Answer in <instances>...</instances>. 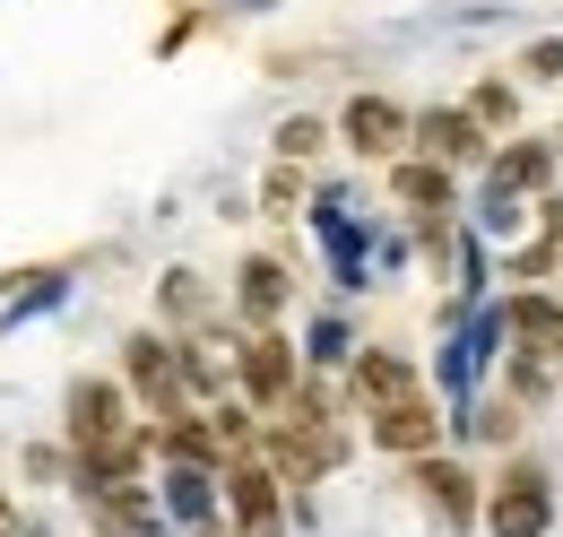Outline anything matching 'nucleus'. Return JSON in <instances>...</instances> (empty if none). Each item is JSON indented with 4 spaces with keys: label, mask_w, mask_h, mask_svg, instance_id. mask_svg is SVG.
Instances as JSON below:
<instances>
[{
    "label": "nucleus",
    "mask_w": 563,
    "mask_h": 537,
    "mask_svg": "<svg viewBox=\"0 0 563 537\" xmlns=\"http://www.w3.org/2000/svg\"><path fill=\"white\" fill-rule=\"evenodd\" d=\"M486 529L494 537H547L555 529V494L538 469H503L494 476V503H486Z\"/></svg>",
    "instance_id": "1"
},
{
    "label": "nucleus",
    "mask_w": 563,
    "mask_h": 537,
    "mask_svg": "<svg viewBox=\"0 0 563 537\" xmlns=\"http://www.w3.org/2000/svg\"><path fill=\"white\" fill-rule=\"evenodd\" d=\"M417 494H424V512H433L442 529H468V520H477V476L460 469V460H433V451H424L417 460Z\"/></svg>",
    "instance_id": "2"
},
{
    "label": "nucleus",
    "mask_w": 563,
    "mask_h": 537,
    "mask_svg": "<svg viewBox=\"0 0 563 537\" xmlns=\"http://www.w3.org/2000/svg\"><path fill=\"white\" fill-rule=\"evenodd\" d=\"M373 442H382V451H408V460H424V451L442 442V416H433L424 399H390L382 416H373Z\"/></svg>",
    "instance_id": "3"
},
{
    "label": "nucleus",
    "mask_w": 563,
    "mask_h": 537,
    "mask_svg": "<svg viewBox=\"0 0 563 537\" xmlns=\"http://www.w3.org/2000/svg\"><path fill=\"white\" fill-rule=\"evenodd\" d=\"M87 503H96V537H165V520L140 485H96Z\"/></svg>",
    "instance_id": "4"
},
{
    "label": "nucleus",
    "mask_w": 563,
    "mask_h": 537,
    "mask_svg": "<svg viewBox=\"0 0 563 537\" xmlns=\"http://www.w3.org/2000/svg\"><path fill=\"white\" fill-rule=\"evenodd\" d=\"M408 131H417V122H408L399 105H382V96H355L347 105V147H364V156H390Z\"/></svg>",
    "instance_id": "5"
},
{
    "label": "nucleus",
    "mask_w": 563,
    "mask_h": 537,
    "mask_svg": "<svg viewBox=\"0 0 563 537\" xmlns=\"http://www.w3.org/2000/svg\"><path fill=\"white\" fill-rule=\"evenodd\" d=\"M225 503H234V520L252 537H278V476L269 469H234L225 476Z\"/></svg>",
    "instance_id": "6"
},
{
    "label": "nucleus",
    "mask_w": 563,
    "mask_h": 537,
    "mask_svg": "<svg viewBox=\"0 0 563 537\" xmlns=\"http://www.w3.org/2000/svg\"><path fill=\"white\" fill-rule=\"evenodd\" d=\"M417 139H424V156H442V165H451V156L468 165V156L486 147V139H477V113H468V105H442V113H417Z\"/></svg>",
    "instance_id": "7"
},
{
    "label": "nucleus",
    "mask_w": 563,
    "mask_h": 537,
    "mask_svg": "<svg viewBox=\"0 0 563 537\" xmlns=\"http://www.w3.org/2000/svg\"><path fill=\"white\" fill-rule=\"evenodd\" d=\"M131 382L147 391L156 416H174V382H183V364L165 355V338H131Z\"/></svg>",
    "instance_id": "8"
},
{
    "label": "nucleus",
    "mask_w": 563,
    "mask_h": 537,
    "mask_svg": "<svg viewBox=\"0 0 563 537\" xmlns=\"http://www.w3.org/2000/svg\"><path fill=\"white\" fill-rule=\"evenodd\" d=\"M165 512H174L183 529H209L217 520V494H209V469H200V460H183V469L165 476Z\"/></svg>",
    "instance_id": "9"
},
{
    "label": "nucleus",
    "mask_w": 563,
    "mask_h": 537,
    "mask_svg": "<svg viewBox=\"0 0 563 537\" xmlns=\"http://www.w3.org/2000/svg\"><path fill=\"white\" fill-rule=\"evenodd\" d=\"M243 382H252L261 399H278L286 382H295V355H286V338H252V347H243Z\"/></svg>",
    "instance_id": "10"
},
{
    "label": "nucleus",
    "mask_w": 563,
    "mask_h": 537,
    "mask_svg": "<svg viewBox=\"0 0 563 537\" xmlns=\"http://www.w3.org/2000/svg\"><path fill=\"white\" fill-rule=\"evenodd\" d=\"M511 330L547 355V347H563V304H547V295H520V304H511Z\"/></svg>",
    "instance_id": "11"
},
{
    "label": "nucleus",
    "mask_w": 563,
    "mask_h": 537,
    "mask_svg": "<svg viewBox=\"0 0 563 537\" xmlns=\"http://www.w3.org/2000/svg\"><path fill=\"white\" fill-rule=\"evenodd\" d=\"M278 304H286V268L278 261H252V268H243V313H252V321H269Z\"/></svg>",
    "instance_id": "12"
},
{
    "label": "nucleus",
    "mask_w": 563,
    "mask_h": 537,
    "mask_svg": "<svg viewBox=\"0 0 563 537\" xmlns=\"http://www.w3.org/2000/svg\"><path fill=\"white\" fill-rule=\"evenodd\" d=\"M355 391H364V399H408V364H399V355H364V364H355Z\"/></svg>",
    "instance_id": "13"
},
{
    "label": "nucleus",
    "mask_w": 563,
    "mask_h": 537,
    "mask_svg": "<svg viewBox=\"0 0 563 537\" xmlns=\"http://www.w3.org/2000/svg\"><path fill=\"white\" fill-rule=\"evenodd\" d=\"M399 191H408L417 208H442L451 200V174H442V165H399Z\"/></svg>",
    "instance_id": "14"
},
{
    "label": "nucleus",
    "mask_w": 563,
    "mask_h": 537,
    "mask_svg": "<svg viewBox=\"0 0 563 537\" xmlns=\"http://www.w3.org/2000/svg\"><path fill=\"white\" fill-rule=\"evenodd\" d=\"M312 147H321V122H312V113H295V122L278 131V156H312Z\"/></svg>",
    "instance_id": "15"
},
{
    "label": "nucleus",
    "mask_w": 563,
    "mask_h": 537,
    "mask_svg": "<svg viewBox=\"0 0 563 537\" xmlns=\"http://www.w3.org/2000/svg\"><path fill=\"white\" fill-rule=\"evenodd\" d=\"M529 78H563V35H538V44H529Z\"/></svg>",
    "instance_id": "16"
},
{
    "label": "nucleus",
    "mask_w": 563,
    "mask_h": 537,
    "mask_svg": "<svg viewBox=\"0 0 563 537\" xmlns=\"http://www.w3.org/2000/svg\"><path fill=\"white\" fill-rule=\"evenodd\" d=\"M312 355L339 364V355H347V330H339V321H312Z\"/></svg>",
    "instance_id": "17"
},
{
    "label": "nucleus",
    "mask_w": 563,
    "mask_h": 537,
    "mask_svg": "<svg viewBox=\"0 0 563 537\" xmlns=\"http://www.w3.org/2000/svg\"><path fill=\"white\" fill-rule=\"evenodd\" d=\"M0 537H18V512H9V494H0Z\"/></svg>",
    "instance_id": "18"
},
{
    "label": "nucleus",
    "mask_w": 563,
    "mask_h": 537,
    "mask_svg": "<svg viewBox=\"0 0 563 537\" xmlns=\"http://www.w3.org/2000/svg\"><path fill=\"white\" fill-rule=\"evenodd\" d=\"M200 537H217V529H200Z\"/></svg>",
    "instance_id": "19"
}]
</instances>
